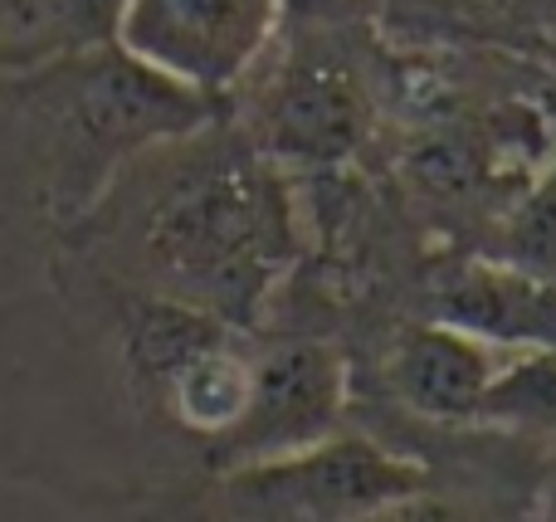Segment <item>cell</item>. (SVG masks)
<instances>
[{"label": "cell", "mask_w": 556, "mask_h": 522, "mask_svg": "<svg viewBox=\"0 0 556 522\" xmlns=\"http://www.w3.org/2000/svg\"><path fill=\"white\" fill-rule=\"evenodd\" d=\"M366 98L337 59L303 54L283 68L260 113V152L288 166H332L362 142Z\"/></svg>", "instance_id": "cell-4"}, {"label": "cell", "mask_w": 556, "mask_h": 522, "mask_svg": "<svg viewBox=\"0 0 556 522\" xmlns=\"http://www.w3.org/2000/svg\"><path fill=\"white\" fill-rule=\"evenodd\" d=\"M513 352L518 347L489 342L479 332L454 328V322H425L401 342L391 377L405 406H415L420 416L469 420L483 416V400H489L493 381L508 367Z\"/></svg>", "instance_id": "cell-5"}, {"label": "cell", "mask_w": 556, "mask_h": 522, "mask_svg": "<svg viewBox=\"0 0 556 522\" xmlns=\"http://www.w3.org/2000/svg\"><path fill=\"white\" fill-rule=\"evenodd\" d=\"M420 464L362 435L327 430L323 440L220 474L211 508L230 518H395L420 508Z\"/></svg>", "instance_id": "cell-2"}, {"label": "cell", "mask_w": 556, "mask_h": 522, "mask_svg": "<svg viewBox=\"0 0 556 522\" xmlns=\"http://www.w3.org/2000/svg\"><path fill=\"white\" fill-rule=\"evenodd\" d=\"M283 0H127L117 44L201 98H220L264 54Z\"/></svg>", "instance_id": "cell-3"}, {"label": "cell", "mask_w": 556, "mask_h": 522, "mask_svg": "<svg viewBox=\"0 0 556 522\" xmlns=\"http://www.w3.org/2000/svg\"><path fill=\"white\" fill-rule=\"evenodd\" d=\"M508 264L556 283V166L528 191L508 225Z\"/></svg>", "instance_id": "cell-8"}, {"label": "cell", "mask_w": 556, "mask_h": 522, "mask_svg": "<svg viewBox=\"0 0 556 522\" xmlns=\"http://www.w3.org/2000/svg\"><path fill=\"white\" fill-rule=\"evenodd\" d=\"M108 191L103 244L127 289L254 322L293 264V205L274 162L211 123L137 152Z\"/></svg>", "instance_id": "cell-1"}, {"label": "cell", "mask_w": 556, "mask_h": 522, "mask_svg": "<svg viewBox=\"0 0 556 522\" xmlns=\"http://www.w3.org/2000/svg\"><path fill=\"white\" fill-rule=\"evenodd\" d=\"M434 322H454L503 347L556 352V283L518 264H469L440 289Z\"/></svg>", "instance_id": "cell-6"}, {"label": "cell", "mask_w": 556, "mask_h": 522, "mask_svg": "<svg viewBox=\"0 0 556 522\" xmlns=\"http://www.w3.org/2000/svg\"><path fill=\"white\" fill-rule=\"evenodd\" d=\"M127 0H5L0 68H35L49 59L117 44Z\"/></svg>", "instance_id": "cell-7"}, {"label": "cell", "mask_w": 556, "mask_h": 522, "mask_svg": "<svg viewBox=\"0 0 556 522\" xmlns=\"http://www.w3.org/2000/svg\"><path fill=\"white\" fill-rule=\"evenodd\" d=\"M538 513H547V518H556V479H552V488H547V494H542Z\"/></svg>", "instance_id": "cell-9"}]
</instances>
